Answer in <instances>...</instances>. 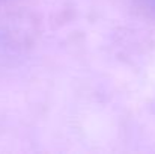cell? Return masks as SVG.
<instances>
[{
  "instance_id": "1",
  "label": "cell",
  "mask_w": 155,
  "mask_h": 154,
  "mask_svg": "<svg viewBox=\"0 0 155 154\" xmlns=\"http://www.w3.org/2000/svg\"><path fill=\"white\" fill-rule=\"evenodd\" d=\"M145 2H146V3H148V5L152 8V9H155V0H145Z\"/></svg>"
}]
</instances>
